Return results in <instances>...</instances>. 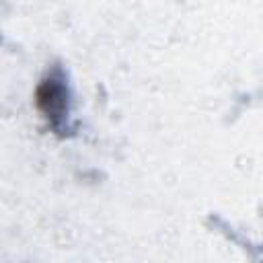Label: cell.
<instances>
[{"mask_svg":"<svg viewBox=\"0 0 263 263\" xmlns=\"http://www.w3.org/2000/svg\"><path fill=\"white\" fill-rule=\"evenodd\" d=\"M37 103L51 125H58V121L64 119V113H68V101L64 78L60 74H51L47 80L41 82L37 90Z\"/></svg>","mask_w":263,"mask_h":263,"instance_id":"cell-1","label":"cell"}]
</instances>
